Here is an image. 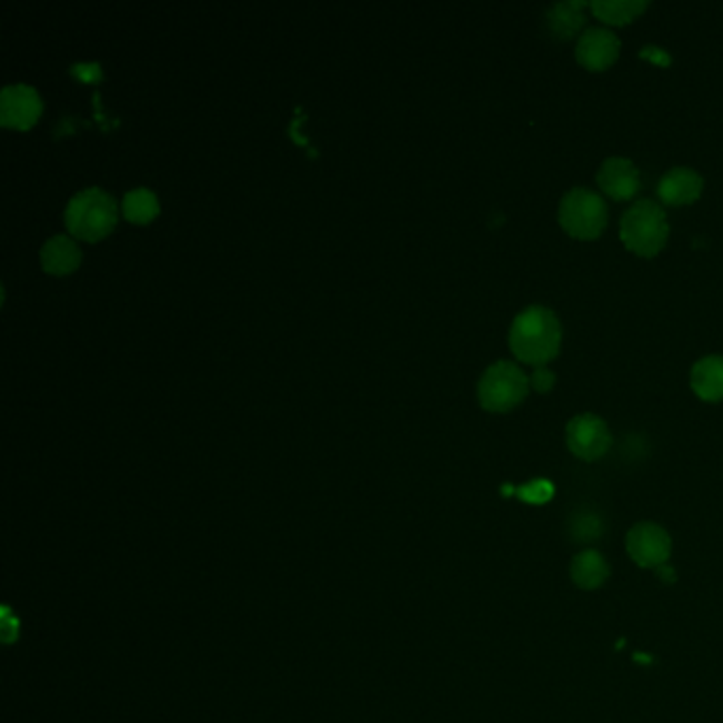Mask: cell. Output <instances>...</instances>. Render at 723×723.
Segmentation results:
<instances>
[{
	"instance_id": "2e32d148",
	"label": "cell",
	"mask_w": 723,
	"mask_h": 723,
	"mask_svg": "<svg viewBox=\"0 0 723 723\" xmlns=\"http://www.w3.org/2000/svg\"><path fill=\"white\" fill-rule=\"evenodd\" d=\"M590 9L605 23L624 26L639 18L647 9V2L645 0H594Z\"/></svg>"
},
{
	"instance_id": "9a60e30c",
	"label": "cell",
	"mask_w": 723,
	"mask_h": 723,
	"mask_svg": "<svg viewBox=\"0 0 723 723\" xmlns=\"http://www.w3.org/2000/svg\"><path fill=\"white\" fill-rule=\"evenodd\" d=\"M583 7L582 0H569V2H556L548 11V23L550 30L560 37V39H571L583 28Z\"/></svg>"
},
{
	"instance_id": "5bb4252c",
	"label": "cell",
	"mask_w": 723,
	"mask_h": 723,
	"mask_svg": "<svg viewBox=\"0 0 723 723\" xmlns=\"http://www.w3.org/2000/svg\"><path fill=\"white\" fill-rule=\"evenodd\" d=\"M43 268L51 274H69L81 263V251L69 235H53L41 249Z\"/></svg>"
},
{
	"instance_id": "7a4b0ae2",
	"label": "cell",
	"mask_w": 723,
	"mask_h": 723,
	"mask_svg": "<svg viewBox=\"0 0 723 723\" xmlns=\"http://www.w3.org/2000/svg\"><path fill=\"white\" fill-rule=\"evenodd\" d=\"M67 228L83 240H100L116 228L117 202L100 187H88L74 193L64 210Z\"/></svg>"
},
{
	"instance_id": "8fae6325",
	"label": "cell",
	"mask_w": 723,
	"mask_h": 723,
	"mask_svg": "<svg viewBox=\"0 0 723 723\" xmlns=\"http://www.w3.org/2000/svg\"><path fill=\"white\" fill-rule=\"evenodd\" d=\"M596 181L613 200H630L641 189L639 168L626 158H609L601 163Z\"/></svg>"
},
{
	"instance_id": "e0dca14e",
	"label": "cell",
	"mask_w": 723,
	"mask_h": 723,
	"mask_svg": "<svg viewBox=\"0 0 723 723\" xmlns=\"http://www.w3.org/2000/svg\"><path fill=\"white\" fill-rule=\"evenodd\" d=\"M121 210H123V214L130 221H134V223H147V221H151L160 212V200H158V195L151 189L137 187V189H130L123 195Z\"/></svg>"
},
{
	"instance_id": "3957f363",
	"label": "cell",
	"mask_w": 723,
	"mask_h": 723,
	"mask_svg": "<svg viewBox=\"0 0 723 723\" xmlns=\"http://www.w3.org/2000/svg\"><path fill=\"white\" fill-rule=\"evenodd\" d=\"M620 238L634 255H657L669 240L666 212L652 200H639L624 212Z\"/></svg>"
},
{
	"instance_id": "ffe728a7",
	"label": "cell",
	"mask_w": 723,
	"mask_h": 723,
	"mask_svg": "<svg viewBox=\"0 0 723 723\" xmlns=\"http://www.w3.org/2000/svg\"><path fill=\"white\" fill-rule=\"evenodd\" d=\"M531 384L535 386V391H539V393H548L554 386V373L545 370V368H536L533 378H531Z\"/></svg>"
},
{
	"instance_id": "44dd1931",
	"label": "cell",
	"mask_w": 723,
	"mask_h": 723,
	"mask_svg": "<svg viewBox=\"0 0 723 723\" xmlns=\"http://www.w3.org/2000/svg\"><path fill=\"white\" fill-rule=\"evenodd\" d=\"M70 72H72L74 77L83 79V81H96V79H100V74H102L98 64H77V67L70 69Z\"/></svg>"
},
{
	"instance_id": "9c48e42d",
	"label": "cell",
	"mask_w": 723,
	"mask_h": 723,
	"mask_svg": "<svg viewBox=\"0 0 723 723\" xmlns=\"http://www.w3.org/2000/svg\"><path fill=\"white\" fill-rule=\"evenodd\" d=\"M620 49L622 43L617 39L615 32H611L609 28H585L578 41V62L582 64L583 69L588 70H606L609 67L615 64V60L620 58Z\"/></svg>"
},
{
	"instance_id": "277c9868",
	"label": "cell",
	"mask_w": 723,
	"mask_h": 723,
	"mask_svg": "<svg viewBox=\"0 0 723 723\" xmlns=\"http://www.w3.org/2000/svg\"><path fill=\"white\" fill-rule=\"evenodd\" d=\"M531 389V378L512 361L490 365L478 384V396L489 412H510L518 408Z\"/></svg>"
},
{
	"instance_id": "6da1fadb",
	"label": "cell",
	"mask_w": 723,
	"mask_h": 723,
	"mask_svg": "<svg viewBox=\"0 0 723 723\" xmlns=\"http://www.w3.org/2000/svg\"><path fill=\"white\" fill-rule=\"evenodd\" d=\"M560 342L562 327L550 308L529 305L513 319L510 347L520 361L543 368L559 354Z\"/></svg>"
},
{
	"instance_id": "7402d4cb",
	"label": "cell",
	"mask_w": 723,
	"mask_h": 723,
	"mask_svg": "<svg viewBox=\"0 0 723 723\" xmlns=\"http://www.w3.org/2000/svg\"><path fill=\"white\" fill-rule=\"evenodd\" d=\"M655 573H657V578H660L662 582L673 583L676 580L675 571H673L671 566H666V564L660 566V569H655Z\"/></svg>"
},
{
	"instance_id": "52a82bcc",
	"label": "cell",
	"mask_w": 723,
	"mask_h": 723,
	"mask_svg": "<svg viewBox=\"0 0 723 723\" xmlns=\"http://www.w3.org/2000/svg\"><path fill=\"white\" fill-rule=\"evenodd\" d=\"M564 438L571 454L585 463H594L603 459L613 443L605 420L594 414H580L569 420Z\"/></svg>"
},
{
	"instance_id": "d6986e66",
	"label": "cell",
	"mask_w": 723,
	"mask_h": 723,
	"mask_svg": "<svg viewBox=\"0 0 723 723\" xmlns=\"http://www.w3.org/2000/svg\"><path fill=\"white\" fill-rule=\"evenodd\" d=\"M552 494H554V486L545 480H536V482L518 489V496L524 499L526 503H545V501H550Z\"/></svg>"
},
{
	"instance_id": "7c38bea8",
	"label": "cell",
	"mask_w": 723,
	"mask_h": 723,
	"mask_svg": "<svg viewBox=\"0 0 723 723\" xmlns=\"http://www.w3.org/2000/svg\"><path fill=\"white\" fill-rule=\"evenodd\" d=\"M692 391L704 401H723V357L709 354L694 363L690 373Z\"/></svg>"
},
{
	"instance_id": "5b68a950",
	"label": "cell",
	"mask_w": 723,
	"mask_h": 723,
	"mask_svg": "<svg viewBox=\"0 0 723 723\" xmlns=\"http://www.w3.org/2000/svg\"><path fill=\"white\" fill-rule=\"evenodd\" d=\"M606 214L605 200L585 187L571 189L560 202V225L578 240H596L606 228Z\"/></svg>"
},
{
	"instance_id": "4fadbf2b",
	"label": "cell",
	"mask_w": 723,
	"mask_h": 723,
	"mask_svg": "<svg viewBox=\"0 0 723 723\" xmlns=\"http://www.w3.org/2000/svg\"><path fill=\"white\" fill-rule=\"evenodd\" d=\"M571 580L580 590H599L605 585L611 569L599 550H583L571 560Z\"/></svg>"
},
{
	"instance_id": "8992f818",
	"label": "cell",
	"mask_w": 723,
	"mask_h": 723,
	"mask_svg": "<svg viewBox=\"0 0 723 723\" xmlns=\"http://www.w3.org/2000/svg\"><path fill=\"white\" fill-rule=\"evenodd\" d=\"M630 560L641 569H660L671 559L673 539L669 531L655 522H639L626 535Z\"/></svg>"
},
{
	"instance_id": "ac0fdd59",
	"label": "cell",
	"mask_w": 723,
	"mask_h": 723,
	"mask_svg": "<svg viewBox=\"0 0 723 723\" xmlns=\"http://www.w3.org/2000/svg\"><path fill=\"white\" fill-rule=\"evenodd\" d=\"M573 536L578 541H594L601 536V520L599 515L592 513H582L573 522Z\"/></svg>"
},
{
	"instance_id": "ba28073f",
	"label": "cell",
	"mask_w": 723,
	"mask_h": 723,
	"mask_svg": "<svg viewBox=\"0 0 723 723\" xmlns=\"http://www.w3.org/2000/svg\"><path fill=\"white\" fill-rule=\"evenodd\" d=\"M43 111L39 92L26 83L7 86L0 92V121L11 128H30Z\"/></svg>"
},
{
	"instance_id": "30bf717a",
	"label": "cell",
	"mask_w": 723,
	"mask_h": 723,
	"mask_svg": "<svg viewBox=\"0 0 723 723\" xmlns=\"http://www.w3.org/2000/svg\"><path fill=\"white\" fill-rule=\"evenodd\" d=\"M702 189H704V179L694 168L676 165L660 179L657 195L669 207H687L699 200Z\"/></svg>"
}]
</instances>
